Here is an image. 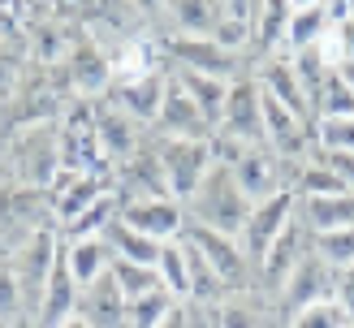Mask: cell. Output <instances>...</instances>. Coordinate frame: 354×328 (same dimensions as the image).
I'll use <instances>...</instances> for the list:
<instances>
[{"label": "cell", "instance_id": "cell-29", "mask_svg": "<svg viewBox=\"0 0 354 328\" xmlns=\"http://www.w3.org/2000/svg\"><path fill=\"white\" fill-rule=\"evenodd\" d=\"M0 324H9V328H30V311H26V298H22L17 276H13L9 255H0Z\"/></svg>", "mask_w": 354, "mask_h": 328}, {"label": "cell", "instance_id": "cell-17", "mask_svg": "<svg viewBox=\"0 0 354 328\" xmlns=\"http://www.w3.org/2000/svg\"><path fill=\"white\" fill-rule=\"evenodd\" d=\"M143 138H147V126H138V121L130 113H121L117 104L95 113V143H100V151L109 155V160H117V164L134 160V155L143 151Z\"/></svg>", "mask_w": 354, "mask_h": 328}, {"label": "cell", "instance_id": "cell-24", "mask_svg": "<svg viewBox=\"0 0 354 328\" xmlns=\"http://www.w3.org/2000/svg\"><path fill=\"white\" fill-rule=\"evenodd\" d=\"M69 78H74V91L100 95L104 86H113V61L95 44H78L74 57H69Z\"/></svg>", "mask_w": 354, "mask_h": 328}, {"label": "cell", "instance_id": "cell-41", "mask_svg": "<svg viewBox=\"0 0 354 328\" xmlns=\"http://www.w3.org/2000/svg\"><path fill=\"white\" fill-rule=\"evenodd\" d=\"M290 5H294V9H311V5H324V0H290ZM324 9H328V5H324Z\"/></svg>", "mask_w": 354, "mask_h": 328}, {"label": "cell", "instance_id": "cell-30", "mask_svg": "<svg viewBox=\"0 0 354 328\" xmlns=\"http://www.w3.org/2000/svg\"><path fill=\"white\" fill-rule=\"evenodd\" d=\"M212 324L216 328H263V316L251 302V289H242V293H225V298L212 307Z\"/></svg>", "mask_w": 354, "mask_h": 328}, {"label": "cell", "instance_id": "cell-1", "mask_svg": "<svg viewBox=\"0 0 354 328\" xmlns=\"http://www.w3.org/2000/svg\"><path fill=\"white\" fill-rule=\"evenodd\" d=\"M186 207V220L194 224H207V229H216L225 238H242L246 229V216H251V199H246V190L238 186L234 168H229L225 160H216L207 168V177L199 182V190L182 203Z\"/></svg>", "mask_w": 354, "mask_h": 328}, {"label": "cell", "instance_id": "cell-19", "mask_svg": "<svg viewBox=\"0 0 354 328\" xmlns=\"http://www.w3.org/2000/svg\"><path fill=\"white\" fill-rule=\"evenodd\" d=\"M290 13H294L290 0H259V5H255V17H251V52H255V57L286 52Z\"/></svg>", "mask_w": 354, "mask_h": 328}, {"label": "cell", "instance_id": "cell-45", "mask_svg": "<svg viewBox=\"0 0 354 328\" xmlns=\"http://www.w3.org/2000/svg\"><path fill=\"white\" fill-rule=\"evenodd\" d=\"M350 328H354V324H350Z\"/></svg>", "mask_w": 354, "mask_h": 328}, {"label": "cell", "instance_id": "cell-23", "mask_svg": "<svg viewBox=\"0 0 354 328\" xmlns=\"http://www.w3.org/2000/svg\"><path fill=\"white\" fill-rule=\"evenodd\" d=\"M104 242H109L113 259H130V264H147V268H156L160 247H165V242H156V238H147V233L130 229L126 220H117V212L109 216V224H104Z\"/></svg>", "mask_w": 354, "mask_h": 328}, {"label": "cell", "instance_id": "cell-42", "mask_svg": "<svg viewBox=\"0 0 354 328\" xmlns=\"http://www.w3.org/2000/svg\"><path fill=\"white\" fill-rule=\"evenodd\" d=\"M5 151H9V138L0 134V173H5Z\"/></svg>", "mask_w": 354, "mask_h": 328}, {"label": "cell", "instance_id": "cell-27", "mask_svg": "<svg viewBox=\"0 0 354 328\" xmlns=\"http://www.w3.org/2000/svg\"><path fill=\"white\" fill-rule=\"evenodd\" d=\"M156 272H160V281H165V289H173L177 298H190V268H186V238L177 233V238H169L165 247H160V259H156Z\"/></svg>", "mask_w": 354, "mask_h": 328}, {"label": "cell", "instance_id": "cell-36", "mask_svg": "<svg viewBox=\"0 0 354 328\" xmlns=\"http://www.w3.org/2000/svg\"><path fill=\"white\" fill-rule=\"evenodd\" d=\"M333 302H337L346 311V320L354 324V264L333 272Z\"/></svg>", "mask_w": 354, "mask_h": 328}, {"label": "cell", "instance_id": "cell-26", "mask_svg": "<svg viewBox=\"0 0 354 328\" xmlns=\"http://www.w3.org/2000/svg\"><path fill=\"white\" fill-rule=\"evenodd\" d=\"M333 17L324 5H311V9H294L290 13V26H286V52H303V48H315L328 35Z\"/></svg>", "mask_w": 354, "mask_h": 328}, {"label": "cell", "instance_id": "cell-32", "mask_svg": "<svg viewBox=\"0 0 354 328\" xmlns=\"http://www.w3.org/2000/svg\"><path fill=\"white\" fill-rule=\"evenodd\" d=\"M286 328H350V320L333 298H320V302H307L294 316H286Z\"/></svg>", "mask_w": 354, "mask_h": 328}, {"label": "cell", "instance_id": "cell-21", "mask_svg": "<svg viewBox=\"0 0 354 328\" xmlns=\"http://www.w3.org/2000/svg\"><path fill=\"white\" fill-rule=\"evenodd\" d=\"M298 216L307 220L311 233H333L354 224V190H337V195L320 199H298Z\"/></svg>", "mask_w": 354, "mask_h": 328}, {"label": "cell", "instance_id": "cell-43", "mask_svg": "<svg viewBox=\"0 0 354 328\" xmlns=\"http://www.w3.org/2000/svg\"><path fill=\"white\" fill-rule=\"evenodd\" d=\"M5 113H9V99L0 95V126H5Z\"/></svg>", "mask_w": 354, "mask_h": 328}, {"label": "cell", "instance_id": "cell-18", "mask_svg": "<svg viewBox=\"0 0 354 328\" xmlns=\"http://www.w3.org/2000/svg\"><path fill=\"white\" fill-rule=\"evenodd\" d=\"M78 311V281L74 272H69L65 255H57V264H52V276L44 285V298H39V316H35V328H57L65 324L69 316Z\"/></svg>", "mask_w": 354, "mask_h": 328}, {"label": "cell", "instance_id": "cell-2", "mask_svg": "<svg viewBox=\"0 0 354 328\" xmlns=\"http://www.w3.org/2000/svg\"><path fill=\"white\" fill-rule=\"evenodd\" d=\"M5 164L13 173L17 186H30V190H48L57 182V173L65 168V155H61V130L57 126H26L17 138H9V151H5Z\"/></svg>", "mask_w": 354, "mask_h": 328}, {"label": "cell", "instance_id": "cell-3", "mask_svg": "<svg viewBox=\"0 0 354 328\" xmlns=\"http://www.w3.org/2000/svg\"><path fill=\"white\" fill-rule=\"evenodd\" d=\"M5 255H9V264H13L17 285H22V298H26V311H30V328H35L44 285H48L52 264H57V255H61V233L52 229V224H39V229L22 233V242H13Z\"/></svg>", "mask_w": 354, "mask_h": 328}, {"label": "cell", "instance_id": "cell-28", "mask_svg": "<svg viewBox=\"0 0 354 328\" xmlns=\"http://www.w3.org/2000/svg\"><path fill=\"white\" fill-rule=\"evenodd\" d=\"M177 307H182V298H177L173 289L156 285V289L143 293V298L130 302V328H156V324H165Z\"/></svg>", "mask_w": 354, "mask_h": 328}, {"label": "cell", "instance_id": "cell-38", "mask_svg": "<svg viewBox=\"0 0 354 328\" xmlns=\"http://www.w3.org/2000/svg\"><path fill=\"white\" fill-rule=\"evenodd\" d=\"M328 5V17L337 22V17H346V13H354V0H324Z\"/></svg>", "mask_w": 354, "mask_h": 328}, {"label": "cell", "instance_id": "cell-16", "mask_svg": "<svg viewBox=\"0 0 354 328\" xmlns=\"http://www.w3.org/2000/svg\"><path fill=\"white\" fill-rule=\"evenodd\" d=\"M74 316H82L91 328H130V302L121 298L113 272H104L91 285L78 289V311Z\"/></svg>", "mask_w": 354, "mask_h": 328}, {"label": "cell", "instance_id": "cell-11", "mask_svg": "<svg viewBox=\"0 0 354 328\" xmlns=\"http://www.w3.org/2000/svg\"><path fill=\"white\" fill-rule=\"evenodd\" d=\"M333 272H337V268H328L315 251H307V255L294 264V272L286 276V285L277 289V307H281V316H294V311H298V307H307V302L333 298Z\"/></svg>", "mask_w": 354, "mask_h": 328}, {"label": "cell", "instance_id": "cell-8", "mask_svg": "<svg viewBox=\"0 0 354 328\" xmlns=\"http://www.w3.org/2000/svg\"><path fill=\"white\" fill-rule=\"evenodd\" d=\"M165 57L173 69H199V74H216L225 82L251 74V69H242V52L221 48L212 35H169Z\"/></svg>", "mask_w": 354, "mask_h": 328}, {"label": "cell", "instance_id": "cell-20", "mask_svg": "<svg viewBox=\"0 0 354 328\" xmlns=\"http://www.w3.org/2000/svg\"><path fill=\"white\" fill-rule=\"evenodd\" d=\"M61 255H65L69 272H74L78 289L91 285L95 276H104L109 264H113V251H109V242H104V233H95V238H61Z\"/></svg>", "mask_w": 354, "mask_h": 328}, {"label": "cell", "instance_id": "cell-25", "mask_svg": "<svg viewBox=\"0 0 354 328\" xmlns=\"http://www.w3.org/2000/svg\"><path fill=\"white\" fill-rule=\"evenodd\" d=\"M173 35H212L221 22V0H165Z\"/></svg>", "mask_w": 354, "mask_h": 328}, {"label": "cell", "instance_id": "cell-35", "mask_svg": "<svg viewBox=\"0 0 354 328\" xmlns=\"http://www.w3.org/2000/svg\"><path fill=\"white\" fill-rule=\"evenodd\" d=\"M324 52H328L333 65H337V61H354V13L337 17V22L328 26V35H324Z\"/></svg>", "mask_w": 354, "mask_h": 328}, {"label": "cell", "instance_id": "cell-12", "mask_svg": "<svg viewBox=\"0 0 354 328\" xmlns=\"http://www.w3.org/2000/svg\"><path fill=\"white\" fill-rule=\"evenodd\" d=\"M117 220H126L130 229L147 233L156 242H169L186 229V207L177 199H121L117 203Z\"/></svg>", "mask_w": 354, "mask_h": 328}, {"label": "cell", "instance_id": "cell-37", "mask_svg": "<svg viewBox=\"0 0 354 328\" xmlns=\"http://www.w3.org/2000/svg\"><path fill=\"white\" fill-rule=\"evenodd\" d=\"M156 328H190V302H182L165 324H156Z\"/></svg>", "mask_w": 354, "mask_h": 328}, {"label": "cell", "instance_id": "cell-34", "mask_svg": "<svg viewBox=\"0 0 354 328\" xmlns=\"http://www.w3.org/2000/svg\"><path fill=\"white\" fill-rule=\"evenodd\" d=\"M311 138L320 151H354V117H320Z\"/></svg>", "mask_w": 354, "mask_h": 328}, {"label": "cell", "instance_id": "cell-5", "mask_svg": "<svg viewBox=\"0 0 354 328\" xmlns=\"http://www.w3.org/2000/svg\"><path fill=\"white\" fill-rule=\"evenodd\" d=\"M298 164H303V160H286V155L272 151L268 143H251V147H242L234 160H229V168H234L238 186L246 190V199H251V203L277 195V190H294Z\"/></svg>", "mask_w": 354, "mask_h": 328}, {"label": "cell", "instance_id": "cell-39", "mask_svg": "<svg viewBox=\"0 0 354 328\" xmlns=\"http://www.w3.org/2000/svg\"><path fill=\"white\" fill-rule=\"evenodd\" d=\"M333 69H337V78H342V82L350 86V91H354V61H337Z\"/></svg>", "mask_w": 354, "mask_h": 328}, {"label": "cell", "instance_id": "cell-31", "mask_svg": "<svg viewBox=\"0 0 354 328\" xmlns=\"http://www.w3.org/2000/svg\"><path fill=\"white\" fill-rule=\"evenodd\" d=\"M109 272H113V281H117V289H121V298H126V302L143 298V293L156 289V285H165L156 268H147V264H130V259H113Z\"/></svg>", "mask_w": 354, "mask_h": 328}, {"label": "cell", "instance_id": "cell-10", "mask_svg": "<svg viewBox=\"0 0 354 328\" xmlns=\"http://www.w3.org/2000/svg\"><path fill=\"white\" fill-rule=\"evenodd\" d=\"M311 251V229H307V220L303 216H294L286 229L277 233V242L268 251H263V259L255 264V276H259V285H263V293H272L277 298V289L286 285V276L294 272V264L303 259Z\"/></svg>", "mask_w": 354, "mask_h": 328}, {"label": "cell", "instance_id": "cell-14", "mask_svg": "<svg viewBox=\"0 0 354 328\" xmlns=\"http://www.w3.org/2000/svg\"><path fill=\"white\" fill-rule=\"evenodd\" d=\"M165 86H169V74L165 69H143V74H130L113 86V104L121 113H130L138 126H156V117H160V99H165Z\"/></svg>", "mask_w": 354, "mask_h": 328}, {"label": "cell", "instance_id": "cell-33", "mask_svg": "<svg viewBox=\"0 0 354 328\" xmlns=\"http://www.w3.org/2000/svg\"><path fill=\"white\" fill-rule=\"evenodd\" d=\"M311 251L320 255L328 268L354 264V224L350 229H333V233H311Z\"/></svg>", "mask_w": 354, "mask_h": 328}, {"label": "cell", "instance_id": "cell-15", "mask_svg": "<svg viewBox=\"0 0 354 328\" xmlns=\"http://www.w3.org/2000/svg\"><path fill=\"white\" fill-rule=\"evenodd\" d=\"M151 130L160 134V138H212V134H216V130L207 126V117L199 113V104L182 91V82H177L173 74H169L165 99H160V117H156Z\"/></svg>", "mask_w": 354, "mask_h": 328}, {"label": "cell", "instance_id": "cell-6", "mask_svg": "<svg viewBox=\"0 0 354 328\" xmlns=\"http://www.w3.org/2000/svg\"><path fill=\"white\" fill-rule=\"evenodd\" d=\"M182 233H186L190 247L212 264V272L221 276V285H225L229 293H242V289H251V285L259 281V276H255V264L246 259V251H242L238 238H225V233L207 229V224H194V220H186Z\"/></svg>", "mask_w": 354, "mask_h": 328}, {"label": "cell", "instance_id": "cell-9", "mask_svg": "<svg viewBox=\"0 0 354 328\" xmlns=\"http://www.w3.org/2000/svg\"><path fill=\"white\" fill-rule=\"evenodd\" d=\"M298 216V190H277V195H268V199H259L255 207H251V216H246V229H242V251H246V259L251 264H259L263 259V251L277 242V233L286 229V224Z\"/></svg>", "mask_w": 354, "mask_h": 328}, {"label": "cell", "instance_id": "cell-44", "mask_svg": "<svg viewBox=\"0 0 354 328\" xmlns=\"http://www.w3.org/2000/svg\"><path fill=\"white\" fill-rule=\"evenodd\" d=\"M0 328H9V324H0Z\"/></svg>", "mask_w": 354, "mask_h": 328}, {"label": "cell", "instance_id": "cell-7", "mask_svg": "<svg viewBox=\"0 0 354 328\" xmlns=\"http://www.w3.org/2000/svg\"><path fill=\"white\" fill-rule=\"evenodd\" d=\"M216 138H225V143H238V147L268 143V138H263V91H259L255 74H242V78L229 82Z\"/></svg>", "mask_w": 354, "mask_h": 328}, {"label": "cell", "instance_id": "cell-22", "mask_svg": "<svg viewBox=\"0 0 354 328\" xmlns=\"http://www.w3.org/2000/svg\"><path fill=\"white\" fill-rule=\"evenodd\" d=\"M169 74L182 82V91L199 104V113L207 117V126L216 130L221 126V113H225V95H229V82L216 78V74H199V69H173L169 65Z\"/></svg>", "mask_w": 354, "mask_h": 328}, {"label": "cell", "instance_id": "cell-13", "mask_svg": "<svg viewBox=\"0 0 354 328\" xmlns=\"http://www.w3.org/2000/svg\"><path fill=\"white\" fill-rule=\"evenodd\" d=\"M255 82H259V91L263 95H272L277 104H286L290 113H298L303 121H311L315 126V117H311V99L303 91V78H298V69L290 61V52H272V57H259V69H251Z\"/></svg>", "mask_w": 354, "mask_h": 328}, {"label": "cell", "instance_id": "cell-4", "mask_svg": "<svg viewBox=\"0 0 354 328\" xmlns=\"http://www.w3.org/2000/svg\"><path fill=\"white\" fill-rule=\"evenodd\" d=\"M156 160H160L169 199L186 203L207 177V168L216 164V147L212 138H156Z\"/></svg>", "mask_w": 354, "mask_h": 328}, {"label": "cell", "instance_id": "cell-40", "mask_svg": "<svg viewBox=\"0 0 354 328\" xmlns=\"http://www.w3.org/2000/svg\"><path fill=\"white\" fill-rule=\"evenodd\" d=\"M57 328H91V324H86L82 316H69V320H65V324H57Z\"/></svg>", "mask_w": 354, "mask_h": 328}]
</instances>
